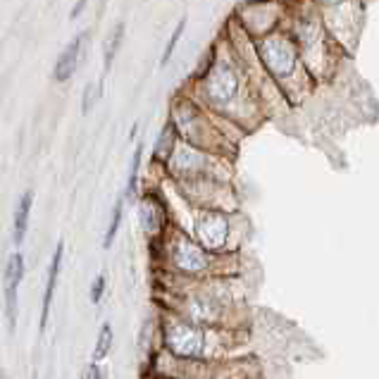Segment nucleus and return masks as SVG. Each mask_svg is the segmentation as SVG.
Returning <instances> with one entry per match:
<instances>
[{"mask_svg": "<svg viewBox=\"0 0 379 379\" xmlns=\"http://www.w3.org/2000/svg\"><path fill=\"white\" fill-rule=\"evenodd\" d=\"M163 341L175 358L198 360L205 355L208 334L200 325H193L184 317H172L163 327Z\"/></svg>", "mask_w": 379, "mask_h": 379, "instance_id": "obj_1", "label": "nucleus"}, {"mask_svg": "<svg viewBox=\"0 0 379 379\" xmlns=\"http://www.w3.org/2000/svg\"><path fill=\"white\" fill-rule=\"evenodd\" d=\"M200 91H203V98L208 100L213 108L229 105L239 93L236 70H234L229 63H225V60H217L213 70L200 81Z\"/></svg>", "mask_w": 379, "mask_h": 379, "instance_id": "obj_2", "label": "nucleus"}, {"mask_svg": "<svg viewBox=\"0 0 379 379\" xmlns=\"http://www.w3.org/2000/svg\"><path fill=\"white\" fill-rule=\"evenodd\" d=\"M258 53L265 70L270 72L272 76H277V79L291 74L298 60V50L287 36H267L265 41H260Z\"/></svg>", "mask_w": 379, "mask_h": 379, "instance_id": "obj_3", "label": "nucleus"}, {"mask_svg": "<svg viewBox=\"0 0 379 379\" xmlns=\"http://www.w3.org/2000/svg\"><path fill=\"white\" fill-rule=\"evenodd\" d=\"M170 260L184 275H203L210 267L208 250L200 246L198 241H191L188 236H175L170 243Z\"/></svg>", "mask_w": 379, "mask_h": 379, "instance_id": "obj_4", "label": "nucleus"}, {"mask_svg": "<svg viewBox=\"0 0 379 379\" xmlns=\"http://www.w3.org/2000/svg\"><path fill=\"white\" fill-rule=\"evenodd\" d=\"M22 280H24V258L19 253H13L5 260V270H3V305L10 332L17 325V296H19Z\"/></svg>", "mask_w": 379, "mask_h": 379, "instance_id": "obj_5", "label": "nucleus"}, {"mask_svg": "<svg viewBox=\"0 0 379 379\" xmlns=\"http://www.w3.org/2000/svg\"><path fill=\"white\" fill-rule=\"evenodd\" d=\"M198 243L205 250H217L225 246L227 236H229V222L222 213L217 210H203L196 217V225H193Z\"/></svg>", "mask_w": 379, "mask_h": 379, "instance_id": "obj_6", "label": "nucleus"}, {"mask_svg": "<svg viewBox=\"0 0 379 379\" xmlns=\"http://www.w3.org/2000/svg\"><path fill=\"white\" fill-rule=\"evenodd\" d=\"M88 38H91V29H83L60 50L58 60H55V65H53V81L67 83L76 74V70H79V65L83 60V48H86Z\"/></svg>", "mask_w": 379, "mask_h": 379, "instance_id": "obj_7", "label": "nucleus"}, {"mask_svg": "<svg viewBox=\"0 0 379 379\" xmlns=\"http://www.w3.org/2000/svg\"><path fill=\"white\" fill-rule=\"evenodd\" d=\"M138 222H141V229L148 239L163 236L167 225V208L158 193L148 191L138 198Z\"/></svg>", "mask_w": 379, "mask_h": 379, "instance_id": "obj_8", "label": "nucleus"}, {"mask_svg": "<svg viewBox=\"0 0 379 379\" xmlns=\"http://www.w3.org/2000/svg\"><path fill=\"white\" fill-rule=\"evenodd\" d=\"M63 253H65V243L60 241L58 246H55V253H53V258H50V265H48L46 291H43V305H41V332L48 327L50 308H53V296H55V289H58L60 265H63Z\"/></svg>", "mask_w": 379, "mask_h": 379, "instance_id": "obj_9", "label": "nucleus"}, {"mask_svg": "<svg viewBox=\"0 0 379 379\" xmlns=\"http://www.w3.org/2000/svg\"><path fill=\"white\" fill-rule=\"evenodd\" d=\"M31 208H33V191L22 193V198L17 200V208L13 215V241L15 246H19L26 236V229H29V217H31Z\"/></svg>", "mask_w": 379, "mask_h": 379, "instance_id": "obj_10", "label": "nucleus"}, {"mask_svg": "<svg viewBox=\"0 0 379 379\" xmlns=\"http://www.w3.org/2000/svg\"><path fill=\"white\" fill-rule=\"evenodd\" d=\"M177 143H179V131H177L175 122H165L163 131H160L158 141H155V148H153V163H160V165H167V160L172 158L175 153Z\"/></svg>", "mask_w": 379, "mask_h": 379, "instance_id": "obj_11", "label": "nucleus"}, {"mask_svg": "<svg viewBox=\"0 0 379 379\" xmlns=\"http://www.w3.org/2000/svg\"><path fill=\"white\" fill-rule=\"evenodd\" d=\"M124 33H127V24L124 22H117V24L110 29V33L105 36L103 41V70L110 72L115 65V58L120 55L122 41H124Z\"/></svg>", "mask_w": 379, "mask_h": 379, "instance_id": "obj_12", "label": "nucleus"}, {"mask_svg": "<svg viewBox=\"0 0 379 379\" xmlns=\"http://www.w3.org/2000/svg\"><path fill=\"white\" fill-rule=\"evenodd\" d=\"M141 158H143V143H138L136 150H134L131 165H129V179H127V191H124L127 200H136L138 198V175H141Z\"/></svg>", "mask_w": 379, "mask_h": 379, "instance_id": "obj_13", "label": "nucleus"}, {"mask_svg": "<svg viewBox=\"0 0 379 379\" xmlns=\"http://www.w3.org/2000/svg\"><path fill=\"white\" fill-rule=\"evenodd\" d=\"M103 91H105V83L103 79L100 81H88L86 86H83L81 91V115L88 117L93 113V108L100 103V98H103Z\"/></svg>", "mask_w": 379, "mask_h": 379, "instance_id": "obj_14", "label": "nucleus"}, {"mask_svg": "<svg viewBox=\"0 0 379 379\" xmlns=\"http://www.w3.org/2000/svg\"><path fill=\"white\" fill-rule=\"evenodd\" d=\"M124 203H127L124 196L117 198V203H115V208H113V215H110L108 232H105V236H103V248H110L115 243V236H117V232H120V225H122V217H124Z\"/></svg>", "mask_w": 379, "mask_h": 379, "instance_id": "obj_15", "label": "nucleus"}, {"mask_svg": "<svg viewBox=\"0 0 379 379\" xmlns=\"http://www.w3.org/2000/svg\"><path fill=\"white\" fill-rule=\"evenodd\" d=\"M113 341H115L113 327H110L108 322H105V325L100 327L98 339H96V348H93V363H100L103 358H108L110 348H113Z\"/></svg>", "mask_w": 379, "mask_h": 379, "instance_id": "obj_16", "label": "nucleus"}, {"mask_svg": "<svg viewBox=\"0 0 379 379\" xmlns=\"http://www.w3.org/2000/svg\"><path fill=\"white\" fill-rule=\"evenodd\" d=\"M184 31H186V17H182L179 24H177V29L172 31L170 41H167V46H165V50H163V55H160V67H167V63H170V60H172V55H175L177 46H179V41H182Z\"/></svg>", "mask_w": 379, "mask_h": 379, "instance_id": "obj_17", "label": "nucleus"}, {"mask_svg": "<svg viewBox=\"0 0 379 379\" xmlns=\"http://www.w3.org/2000/svg\"><path fill=\"white\" fill-rule=\"evenodd\" d=\"M105 284H108V280H105V275H98L96 280H93L91 289H88V298H91V303H93V305H98V303H100V298H103Z\"/></svg>", "mask_w": 379, "mask_h": 379, "instance_id": "obj_18", "label": "nucleus"}, {"mask_svg": "<svg viewBox=\"0 0 379 379\" xmlns=\"http://www.w3.org/2000/svg\"><path fill=\"white\" fill-rule=\"evenodd\" d=\"M79 379H103V372H100L98 363H91V365L83 367V372H81Z\"/></svg>", "mask_w": 379, "mask_h": 379, "instance_id": "obj_19", "label": "nucleus"}, {"mask_svg": "<svg viewBox=\"0 0 379 379\" xmlns=\"http://www.w3.org/2000/svg\"><path fill=\"white\" fill-rule=\"evenodd\" d=\"M86 5H88V0H76L74 8L70 10V19H72V22L79 19V15L83 13V10H86Z\"/></svg>", "mask_w": 379, "mask_h": 379, "instance_id": "obj_20", "label": "nucleus"}, {"mask_svg": "<svg viewBox=\"0 0 379 379\" xmlns=\"http://www.w3.org/2000/svg\"><path fill=\"white\" fill-rule=\"evenodd\" d=\"M325 3H330V5H339V3H344V0H325Z\"/></svg>", "mask_w": 379, "mask_h": 379, "instance_id": "obj_21", "label": "nucleus"}]
</instances>
